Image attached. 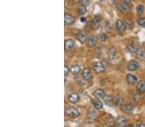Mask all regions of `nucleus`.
Returning <instances> with one entry per match:
<instances>
[{"mask_svg": "<svg viewBox=\"0 0 145 127\" xmlns=\"http://www.w3.org/2000/svg\"><path fill=\"white\" fill-rule=\"evenodd\" d=\"M65 112H66L67 116L71 117H73V118L78 117L79 116L78 110L74 106H68L66 109Z\"/></svg>", "mask_w": 145, "mask_h": 127, "instance_id": "f257e3e1", "label": "nucleus"}, {"mask_svg": "<svg viewBox=\"0 0 145 127\" xmlns=\"http://www.w3.org/2000/svg\"><path fill=\"white\" fill-rule=\"evenodd\" d=\"M101 21V17L99 16H95V17L93 18V19L91 21L90 23V26H91L92 28L94 30L98 29L99 27Z\"/></svg>", "mask_w": 145, "mask_h": 127, "instance_id": "f03ea898", "label": "nucleus"}, {"mask_svg": "<svg viewBox=\"0 0 145 127\" xmlns=\"http://www.w3.org/2000/svg\"><path fill=\"white\" fill-rule=\"evenodd\" d=\"M117 8L122 13H127L130 10V7L129 5L124 3H119L117 4Z\"/></svg>", "mask_w": 145, "mask_h": 127, "instance_id": "7ed1b4c3", "label": "nucleus"}, {"mask_svg": "<svg viewBox=\"0 0 145 127\" xmlns=\"http://www.w3.org/2000/svg\"><path fill=\"white\" fill-rule=\"evenodd\" d=\"M93 68L97 73H101L105 71V67L101 62H95L93 64Z\"/></svg>", "mask_w": 145, "mask_h": 127, "instance_id": "20e7f679", "label": "nucleus"}, {"mask_svg": "<svg viewBox=\"0 0 145 127\" xmlns=\"http://www.w3.org/2000/svg\"><path fill=\"white\" fill-rule=\"evenodd\" d=\"M116 30H117V32L119 34H122L124 31V30H125V24H124V23L120 19L117 20L116 21Z\"/></svg>", "mask_w": 145, "mask_h": 127, "instance_id": "39448f33", "label": "nucleus"}, {"mask_svg": "<svg viewBox=\"0 0 145 127\" xmlns=\"http://www.w3.org/2000/svg\"><path fill=\"white\" fill-rule=\"evenodd\" d=\"M98 37L96 36V35H91L89 38L87 40V46L88 47L91 48L93 47L94 45L96 44L97 42H98Z\"/></svg>", "mask_w": 145, "mask_h": 127, "instance_id": "423d86ee", "label": "nucleus"}, {"mask_svg": "<svg viewBox=\"0 0 145 127\" xmlns=\"http://www.w3.org/2000/svg\"><path fill=\"white\" fill-rule=\"evenodd\" d=\"M139 63L135 61H131L128 64L127 69L130 71H134L139 68Z\"/></svg>", "mask_w": 145, "mask_h": 127, "instance_id": "0eeeda50", "label": "nucleus"}, {"mask_svg": "<svg viewBox=\"0 0 145 127\" xmlns=\"http://www.w3.org/2000/svg\"><path fill=\"white\" fill-rule=\"evenodd\" d=\"M134 109V106L131 104H126V105H121V110L124 113H127V114H130L133 112Z\"/></svg>", "mask_w": 145, "mask_h": 127, "instance_id": "6e6552de", "label": "nucleus"}, {"mask_svg": "<svg viewBox=\"0 0 145 127\" xmlns=\"http://www.w3.org/2000/svg\"><path fill=\"white\" fill-rule=\"evenodd\" d=\"M77 38H78L79 41L81 43H84L87 41V34L84 31H79L77 34Z\"/></svg>", "mask_w": 145, "mask_h": 127, "instance_id": "1a4fd4ad", "label": "nucleus"}, {"mask_svg": "<svg viewBox=\"0 0 145 127\" xmlns=\"http://www.w3.org/2000/svg\"><path fill=\"white\" fill-rule=\"evenodd\" d=\"M75 42L72 39H68L65 42V48L67 51H70L74 48Z\"/></svg>", "mask_w": 145, "mask_h": 127, "instance_id": "9d476101", "label": "nucleus"}, {"mask_svg": "<svg viewBox=\"0 0 145 127\" xmlns=\"http://www.w3.org/2000/svg\"><path fill=\"white\" fill-rule=\"evenodd\" d=\"M137 91L140 94L145 92V80H141L138 83L136 86Z\"/></svg>", "mask_w": 145, "mask_h": 127, "instance_id": "9b49d317", "label": "nucleus"}, {"mask_svg": "<svg viewBox=\"0 0 145 127\" xmlns=\"http://www.w3.org/2000/svg\"><path fill=\"white\" fill-rule=\"evenodd\" d=\"M126 79L127 82L131 85L135 84L137 83V78L132 74L127 75L126 77Z\"/></svg>", "mask_w": 145, "mask_h": 127, "instance_id": "f8f14e48", "label": "nucleus"}, {"mask_svg": "<svg viewBox=\"0 0 145 127\" xmlns=\"http://www.w3.org/2000/svg\"><path fill=\"white\" fill-rule=\"evenodd\" d=\"M126 124V119L123 116H119L116 119V125L117 127H124Z\"/></svg>", "mask_w": 145, "mask_h": 127, "instance_id": "ddd939ff", "label": "nucleus"}, {"mask_svg": "<svg viewBox=\"0 0 145 127\" xmlns=\"http://www.w3.org/2000/svg\"><path fill=\"white\" fill-rule=\"evenodd\" d=\"M83 76L86 80H90L92 78L93 75L89 69L86 68L83 71Z\"/></svg>", "mask_w": 145, "mask_h": 127, "instance_id": "4468645a", "label": "nucleus"}, {"mask_svg": "<svg viewBox=\"0 0 145 127\" xmlns=\"http://www.w3.org/2000/svg\"><path fill=\"white\" fill-rule=\"evenodd\" d=\"M64 20H65V24H68V25H71V24H73L75 21L74 18L70 14H66L65 15Z\"/></svg>", "mask_w": 145, "mask_h": 127, "instance_id": "2eb2a0df", "label": "nucleus"}, {"mask_svg": "<svg viewBox=\"0 0 145 127\" xmlns=\"http://www.w3.org/2000/svg\"><path fill=\"white\" fill-rule=\"evenodd\" d=\"M68 100H69V102H70L71 103H77V102L79 101V96L77 94L72 93L68 96Z\"/></svg>", "mask_w": 145, "mask_h": 127, "instance_id": "dca6fc26", "label": "nucleus"}, {"mask_svg": "<svg viewBox=\"0 0 145 127\" xmlns=\"http://www.w3.org/2000/svg\"><path fill=\"white\" fill-rule=\"evenodd\" d=\"M94 96L98 99L100 98H103V97L105 96V92L102 89H97L94 91Z\"/></svg>", "mask_w": 145, "mask_h": 127, "instance_id": "f3484780", "label": "nucleus"}, {"mask_svg": "<svg viewBox=\"0 0 145 127\" xmlns=\"http://www.w3.org/2000/svg\"><path fill=\"white\" fill-rule=\"evenodd\" d=\"M108 57L110 61H113L116 57V49L115 48H112L108 52Z\"/></svg>", "mask_w": 145, "mask_h": 127, "instance_id": "a211bd4d", "label": "nucleus"}, {"mask_svg": "<svg viewBox=\"0 0 145 127\" xmlns=\"http://www.w3.org/2000/svg\"><path fill=\"white\" fill-rule=\"evenodd\" d=\"M137 56L139 58V59L141 60V61H144L145 60V51L143 49H138L136 53Z\"/></svg>", "mask_w": 145, "mask_h": 127, "instance_id": "6ab92c4d", "label": "nucleus"}, {"mask_svg": "<svg viewBox=\"0 0 145 127\" xmlns=\"http://www.w3.org/2000/svg\"><path fill=\"white\" fill-rule=\"evenodd\" d=\"M103 100L104 102H105V103H106L107 105L112 106L113 103V99H112V97L110 96L105 95V96L103 97Z\"/></svg>", "mask_w": 145, "mask_h": 127, "instance_id": "aec40b11", "label": "nucleus"}, {"mask_svg": "<svg viewBox=\"0 0 145 127\" xmlns=\"http://www.w3.org/2000/svg\"><path fill=\"white\" fill-rule=\"evenodd\" d=\"M138 47L135 44H130L129 46H128V50L130 51V52L132 53H136L137 51L138 50Z\"/></svg>", "mask_w": 145, "mask_h": 127, "instance_id": "412c9836", "label": "nucleus"}, {"mask_svg": "<svg viewBox=\"0 0 145 127\" xmlns=\"http://www.w3.org/2000/svg\"><path fill=\"white\" fill-rule=\"evenodd\" d=\"M81 68L79 65H74L71 67L70 68V72L73 75H77L80 72Z\"/></svg>", "mask_w": 145, "mask_h": 127, "instance_id": "4be33fe9", "label": "nucleus"}, {"mask_svg": "<svg viewBox=\"0 0 145 127\" xmlns=\"http://www.w3.org/2000/svg\"><path fill=\"white\" fill-rule=\"evenodd\" d=\"M92 103H93V105H94V106L96 109L99 110V109H102V103L101 101L98 100V99H94V100L92 102Z\"/></svg>", "mask_w": 145, "mask_h": 127, "instance_id": "5701e85b", "label": "nucleus"}, {"mask_svg": "<svg viewBox=\"0 0 145 127\" xmlns=\"http://www.w3.org/2000/svg\"><path fill=\"white\" fill-rule=\"evenodd\" d=\"M106 124L108 126L114 127L115 126L114 119H113L112 117H110V118H108L107 120H106Z\"/></svg>", "mask_w": 145, "mask_h": 127, "instance_id": "b1692460", "label": "nucleus"}, {"mask_svg": "<svg viewBox=\"0 0 145 127\" xmlns=\"http://www.w3.org/2000/svg\"><path fill=\"white\" fill-rule=\"evenodd\" d=\"M124 24L127 28H128L129 29H132V28L134 27V24L132 23V21L130 19H125L124 20Z\"/></svg>", "mask_w": 145, "mask_h": 127, "instance_id": "393cba45", "label": "nucleus"}, {"mask_svg": "<svg viewBox=\"0 0 145 127\" xmlns=\"http://www.w3.org/2000/svg\"><path fill=\"white\" fill-rule=\"evenodd\" d=\"M77 12H78L79 14L80 15L84 14L87 12V8H86V6L84 5H81V6H80L79 7Z\"/></svg>", "mask_w": 145, "mask_h": 127, "instance_id": "a878e982", "label": "nucleus"}, {"mask_svg": "<svg viewBox=\"0 0 145 127\" xmlns=\"http://www.w3.org/2000/svg\"><path fill=\"white\" fill-rule=\"evenodd\" d=\"M136 11H137V14L138 15H141L143 14V12H144V6L143 5H139L136 8Z\"/></svg>", "mask_w": 145, "mask_h": 127, "instance_id": "bb28decb", "label": "nucleus"}, {"mask_svg": "<svg viewBox=\"0 0 145 127\" xmlns=\"http://www.w3.org/2000/svg\"><path fill=\"white\" fill-rule=\"evenodd\" d=\"M123 102V99L121 97H117L114 99V103H116V105H122Z\"/></svg>", "mask_w": 145, "mask_h": 127, "instance_id": "cd10ccee", "label": "nucleus"}, {"mask_svg": "<svg viewBox=\"0 0 145 127\" xmlns=\"http://www.w3.org/2000/svg\"><path fill=\"white\" fill-rule=\"evenodd\" d=\"M137 23L140 26L145 27V18H139L137 19Z\"/></svg>", "mask_w": 145, "mask_h": 127, "instance_id": "c85d7f7f", "label": "nucleus"}, {"mask_svg": "<svg viewBox=\"0 0 145 127\" xmlns=\"http://www.w3.org/2000/svg\"><path fill=\"white\" fill-rule=\"evenodd\" d=\"M100 39L101 41L105 42L108 39V36L105 34H102L100 35Z\"/></svg>", "mask_w": 145, "mask_h": 127, "instance_id": "c756f323", "label": "nucleus"}, {"mask_svg": "<svg viewBox=\"0 0 145 127\" xmlns=\"http://www.w3.org/2000/svg\"><path fill=\"white\" fill-rule=\"evenodd\" d=\"M65 69H64V75H65V76H66L68 74V72H69V68L68 67H67V65H65Z\"/></svg>", "mask_w": 145, "mask_h": 127, "instance_id": "7c9ffc66", "label": "nucleus"}, {"mask_svg": "<svg viewBox=\"0 0 145 127\" xmlns=\"http://www.w3.org/2000/svg\"><path fill=\"white\" fill-rule=\"evenodd\" d=\"M89 116L90 117H92V118H94V117H95V116H96V113H95V112L94 111V110H92L91 112H89Z\"/></svg>", "mask_w": 145, "mask_h": 127, "instance_id": "2f4dec72", "label": "nucleus"}, {"mask_svg": "<svg viewBox=\"0 0 145 127\" xmlns=\"http://www.w3.org/2000/svg\"><path fill=\"white\" fill-rule=\"evenodd\" d=\"M81 3L82 4H83V5H88V3H89V0H81Z\"/></svg>", "mask_w": 145, "mask_h": 127, "instance_id": "473e14b6", "label": "nucleus"}, {"mask_svg": "<svg viewBox=\"0 0 145 127\" xmlns=\"http://www.w3.org/2000/svg\"><path fill=\"white\" fill-rule=\"evenodd\" d=\"M121 1H123V3L127 4L128 5H130L131 4V0H121Z\"/></svg>", "mask_w": 145, "mask_h": 127, "instance_id": "72a5a7b5", "label": "nucleus"}, {"mask_svg": "<svg viewBox=\"0 0 145 127\" xmlns=\"http://www.w3.org/2000/svg\"><path fill=\"white\" fill-rule=\"evenodd\" d=\"M136 127H145V124H144V123L138 124V125H137Z\"/></svg>", "mask_w": 145, "mask_h": 127, "instance_id": "f704fd0d", "label": "nucleus"}, {"mask_svg": "<svg viewBox=\"0 0 145 127\" xmlns=\"http://www.w3.org/2000/svg\"><path fill=\"white\" fill-rule=\"evenodd\" d=\"M81 21L82 23H84V22H85L86 21L85 17H81Z\"/></svg>", "mask_w": 145, "mask_h": 127, "instance_id": "c9c22d12", "label": "nucleus"}, {"mask_svg": "<svg viewBox=\"0 0 145 127\" xmlns=\"http://www.w3.org/2000/svg\"><path fill=\"white\" fill-rule=\"evenodd\" d=\"M127 127H134V126H133V125H128V126H127Z\"/></svg>", "mask_w": 145, "mask_h": 127, "instance_id": "e433bc0d", "label": "nucleus"}]
</instances>
